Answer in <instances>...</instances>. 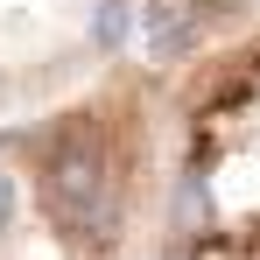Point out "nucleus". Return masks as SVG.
Listing matches in <instances>:
<instances>
[{
    "instance_id": "f257e3e1",
    "label": "nucleus",
    "mask_w": 260,
    "mask_h": 260,
    "mask_svg": "<svg viewBox=\"0 0 260 260\" xmlns=\"http://www.w3.org/2000/svg\"><path fill=\"white\" fill-rule=\"evenodd\" d=\"M141 0H0V134L127 71Z\"/></svg>"
},
{
    "instance_id": "f03ea898",
    "label": "nucleus",
    "mask_w": 260,
    "mask_h": 260,
    "mask_svg": "<svg viewBox=\"0 0 260 260\" xmlns=\"http://www.w3.org/2000/svg\"><path fill=\"white\" fill-rule=\"evenodd\" d=\"M0 260H7V239H0Z\"/></svg>"
}]
</instances>
